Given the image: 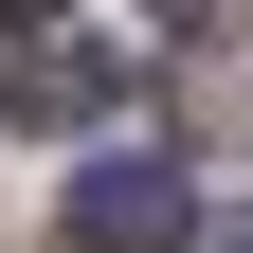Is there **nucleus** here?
I'll list each match as a JSON object with an SVG mask.
<instances>
[{
	"label": "nucleus",
	"instance_id": "2",
	"mask_svg": "<svg viewBox=\"0 0 253 253\" xmlns=\"http://www.w3.org/2000/svg\"><path fill=\"white\" fill-rule=\"evenodd\" d=\"M126 109V54L109 37H18L0 54V126H109Z\"/></svg>",
	"mask_w": 253,
	"mask_h": 253
},
{
	"label": "nucleus",
	"instance_id": "3",
	"mask_svg": "<svg viewBox=\"0 0 253 253\" xmlns=\"http://www.w3.org/2000/svg\"><path fill=\"white\" fill-rule=\"evenodd\" d=\"M199 253H253V217H217V235H199Z\"/></svg>",
	"mask_w": 253,
	"mask_h": 253
},
{
	"label": "nucleus",
	"instance_id": "1",
	"mask_svg": "<svg viewBox=\"0 0 253 253\" xmlns=\"http://www.w3.org/2000/svg\"><path fill=\"white\" fill-rule=\"evenodd\" d=\"M181 235H199V181H181V163H145V145L73 181V253H181Z\"/></svg>",
	"mask_w": 253,
	"mask_h": 253
},
{
	"label": "nucleus",
	"instance_id": "4",
	"mask_svg": "<svg viewBox=\"0 0 253 253\" xmlns=\"http://www.w3.org/2000/svg\"><path fill=\"white\" fill-rule=\"evenodd\" d=\"M0 18H54V0H0Z\"/></svg>",
	"mask_w": 253,
	"mask_h": 253
}]
</instances>
